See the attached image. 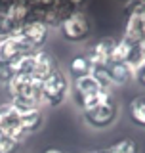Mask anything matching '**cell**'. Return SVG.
Masks as SVG:
<instances>
[{"label": "cell", "instance_id": "cell-2", "mask_svg": "<svg viewBox=\"0 0 145 153\" xmlns=\"http://www.w3.org/2000/svg\"><path fill=\"white\" fill-rule=\"evenodd\" d=\"M82 117L88 126L95 128V130H105L111 128L118 119V102L113 96V92H105L101 100L90 109L82 111Z\"/></svg>", "mask_w": 145, "mask_h": 153}, {"label": "cell", "instance_id": "cell-6", "mask_svg": "<svg viewBox=\"0 0 145 153\" xmlns=\"http://www.w3.org/2000/svg\"><path fill=\"white\" fill-rule=\"evenodd\" d=\"M126 23L122 38L128 42L141 44L145 40V2H130L126 6Z\"/></svg>", "mask_w": 145, "mask_h": 153}, {"label": "cell", "instance_id": "cell-11", "mask_svg": "<svg viewBox=\"0 0 145 153\" xmlns=\"http://www.w3.org/2000/svg\"><path fill=\"white\" fill-rule=\"evenodd\" d=\"M16 109L19 113V124H21V130L25 136L40 130V126L44 124V111H42V107H16Z\"/></svg>", "mask_w": 145, "mask_h": 153}, {"label": "cell", "instance_id": "cell-14", "mask_svg": "<svg viewBox=\"0 0 145 153\" xmlns=\"http://www.w3.org/2000/svg\"><path fill=\"white\" fill-rule=\"evenodd\" d=\"M67 76H69L71 80H76V79H82V76H88L92 73V63L88 59V56L86 54H75L69 59V63H67Z\"/></svg>", "mask_w": 145, "mask_h": 153}, {"label": "cell", "instance_id": "cell-10", "mask_svg": "<svg viewBox=\"0 0 145 153\" xmlns=\"http://www.w3.org/2000/svg\"><path fill=\"white\" fill-rule=\"evenodd\" d=\"M0 117H2V128H0V130L10 134V136H13L19 142H23L25 134H23L21 124H19V113L10 102L0 105Z\"/></svg>", "mask_w": 145, "mask_h": 153}, {"label": "cell", "instance_id": "cell-4", "mask_svg": "<svg viewBox=\"0 0 145 153\" xmlns=\"http://www.w3.org/2000/svg\"><path fill=\"white\" fill-rule=\"evenodd\" d=\"M105 92H111V90H103L98 80L92 75H88V76H82V79L71 80V94L69 96L72 98V102L76 103V107L80 111H86L92 105L98 103Z\"/></svg>", "mask_w": 145, "mask_h": 153}, {"label": "cell", "instance_id": "cell-8", "mask_svg": "<svg viewBox=\"0 0 145 153\" xmlns=\"http://www.w3.org/2000/svg\"><path fill=\"white\" fill-rule=\"evenodd\" d=\"M117 46V40L113 36H103L99 40H95L90 46V50L86 52L92 67H107L111 57H113V50Z\"/></svg>", "mask_w": 145, "mask_h": 153}, {"label": "cell", "instance_id": "cell-19", "mask_svg": "<svg viewBox=\"0 0 145 153\" xmlns=\"http://www.w3.org/2000/svg\"><path fill=\"white\" fill-rule=\"evenodd\" d=\"M134 80H136L141 88H145V59L134 69Z\"/></svg>", "mask_w": 145, "mask_h": 153}, {"label": "cell", "instance_id": "cell-3", "mask_svg": "<svg viewBox=\"0 0 145 153\" xmlns=\"http://www.w3.org/2000/svg\"><path fill=\"white\" fill-rule=\"evenodd\" d=\"M69 94H71V79L67 76V73L63 69L57 67L54 73L42 82V90H40L42 105L59 107L69 98Z\"/></svg>", "mask_w": 145, "mask_h": 153}, {"label": "cell", "instance_id": "cell-12", "mask_svg": "<svg viewBox=\"0 0 145 153\" xmlns=\"http://www.w3.org/2000/svg\"><path fill=\"white\" fill-rule=\"evenodd\" d=\"M55 69H57L55 57L46 50H38V52H35V67H33V75L29 76V79L44 82Z\"/></svg>", "mask_w": 145, "mask_h": 153}, {"label": "cell", "instance_id": "cell-13", "mask_svg": "<svg viewBox=\"0 0 145 153\" xmlns=\"http://www.w3.org/2000/svg\"><path fill=\"white\" fill-rule=\"evenodd\" d=\"M107 71L113 86H124L134 80V67L124 61H109Z\"/></svg>", "mask_w": 145, "mask_h": 153}, {"label": "cell", "instance_id": "cell-17", "mask_svg": "<svg viewBox=\"0 0 145 153\" xmlns=\"http://www.w3.org/2000/svg\"><path fill=\"white\" fill-rule=\"evenodd\" d=\"M19 147H21V142L0 130V153H17Z\"/></svg>", "mask_w": 145, "mask_h": 153}, {"label": "cell", "instance_id": "cell-7", "mask_svg": "<svg viewBox=\"0 0 145 153\" xmlns=\"http://www.w3.org/2000/svg\"><path fill=\"white\" fill-rule=\"evenodd\" d=\"M17 35L21 36L35 52H38V50H44V44L48 42V36H50V29H48L42 21L31 19V21H27L25 25L19 29Z\"/></svg>", "mask_w": 145, "mask_h": 153}, {"label": "cell", "instance_id": "cell-18", "mask_svg": "<svg viewBox=\"0 0 145 153\" xmlns=\"http://www.w3.org/2000/svg\"><path fill=\"white\" fill-rule=\"evenodd\" d=\"M17 76L16 71V61H6V59H0V84L6 86L10 80Z\"/></svg>", "mask_w": 145, "mask_h": 153}, {"label": "cell", "instance_id": "cell-9", "mask_svg": "<svg viewBox=\"0 0 145 153\" xmlns=\"http://www.w3.org/2000/svg\"><path fill=\"white\" fill-rule=\"evenodd\" d=\"M31 54H35V50L19 35H13L10 38L0 40V59L16 61L19 57H25V56H31Z\"/></svg>", "mask_w": 145, "mask_h": 153}, {"label": "cell", "instance_id": "cell-5", "mask_svg": "<svg viewBox=\"0 0 145 153\" xmlns=\"http://www.w3.org/2000/svg\"><path fill=\"white\" fill-rule=\"evenodd\" d=\"M59 33L67 42L80 44V42H86L90 38L92 23L82 10H76V12H72L71 16L65 17V21L59 25Z\"/></svg>", "mask_w": 145, "mask_h": 153}, {"label": "cell", "instance_id": "cell-23", "mask_svg": "<svg viewBox=\"0 0 145 153\" xmlns=\"http://www.w3.org/2000/svg\"><path fill=\"white\" fill-rule=\"evenodd\" d=\"M92 153H95V151H92Z\"/></svg>", "mask_w": 145, "mask_h": 153}, {"label": "cell", "instance_id": "cell-15", "mask_svg": "<svg viewBox=\"0 0 145 153\" xmlns=\"http://www.w3.org/2000/svg\"><path fill=\"white\" fill-rule=\"evenodd\" d=\"M128 119L134 126L145 130V96H136L128 103Z\"/></svg>", "mask_w": 145, "mask_h": 153}, {"label": "cell", "instance_id": "cell-16", "mask_svg": "<svg viewBox=\"0 0 145 153\" xmlns=\"http://www.w3.org/2000/svg\"><path fill=\"white\" fill-rule=\"evenodd\" d=\"M95 153H139V146L134 138H120L115 143H111L105 149H99Z\"/></svg>", "mask_w": 145, "mask_h": 153}, {"label": "cell", "instance_id": "cell-21", "mask_svg": "<svg viewBox=\"0 0 145 153\" xmlns=\"http://www.w3.org/2000/svg\"><path fill=\"white\" fill-rule=\"evenodd\" d=\"M141 48H143V56H145V40L141 42Z\"/></svg>", "mask_w": 145, "mask_h": 153}, {"label": "cell", "instance_id": "cell-20", "mask_svg": "<svg viewBox=\"0 0 145 153\" xmlns=\"http://www.w3.org/2000/svg\"><path fill=\"white\" fill-rule=\"evenodd\" d=\"M44 153H63V151H59V149H46Z\"/></svg>", "mask_w": 145, "mask_h": 153}, {"label": "cell", "instance_id": "cell-22", "mask_svg": "<svg viewBox=\"0 0 145 153\" xmlns=\"http://www.w3.org/2000/svg\"><path fill=\"white\" fill-rule=\"evenodd\" d=\"M0 128H2V117H0Z\"/></svg>", "mask_w": 145, "mask_h": 153}, {"label": "cell", "instance_id": "cell-1", "mask_svg": "<svg viewBox=\"0 0 145 153\" xmlns=\"http://www.w3.org/2000/svg\"><path fill=\"white\" fill-rule=\"evenodd\" d=\"M6 90L10 96V103H13L16 107H42V82L38 80L17 75L6 84Z\"/></svg>", "mask_w": 145, "mask_h": 153}]
</instances>
